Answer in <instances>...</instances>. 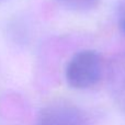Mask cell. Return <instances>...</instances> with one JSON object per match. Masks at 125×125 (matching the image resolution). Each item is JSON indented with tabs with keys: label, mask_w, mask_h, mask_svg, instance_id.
<instances>
[{
	"label": "cell",
	"mask_w": 125,
	"mask_h": 125,
	"mask_svg": "<svg viewBox=\"0 0 125 125\" xmlns=\"http://www.w3.org/2000/svg\"><path fill=\"white\" fill-rule=\"evenodd\" d=\"M102 71L101 57L94 51L86 50L75 54L66 67V80L75 89L94 86Z\"/></svg>",
	"instance_id": "cell-1"
},
{
	"label": "cell",
	"mask_w": 125,
	"mask_h": 125,
	"mask_svg": "<svg viewBox=\"0 0 125 125\" xmlns=\"http://www.w3.org/2000/svg\"><path fill=\"white\" fill-rule=\"evenodd\" d=\"M40 125H78V115L73 109L52 105L42 111Z\"/></svg>",
	"instance_id": "cell-2"
},
{
	"label": "cell",
	"mask_w": 125,
	"mask_h": 125,
	"mask_svg": "<svg viewBox=\"0 0 125 125\" xmlns=\"http://www.w3.org/2000/svg\"><path fill=\"white\" fill-rule=\"evenodd\" d=\"M59 3L65 8L73 11H89L94 9L99 4L100 0H58Z\"/></svg>",
	"instance_id": "cell-3"
},
{
	"label": "cell",
	"mask_w": 125,
	"mask_h": 125,
	"mask_svg": "<svg viewBox=\"0 0 125 125\" xmlns=\"http://www.w3.org/2000/svg\"><path fill=\"white\" fill-rule=\"evenodd\" d=\"M117 21H119V26L122 30V32L125 33V3L122 4L119 9L117 13Z\"/></svg>",
	"instance_id": "cell-4"
},
{
	"label": "cell",
	"mask_w": 125,
	"mask_h": 125,
	"mask_svg": "<svg viewBox=\"0 0 125 125\" xmlns=\"http://www.w3.org/2000/svg\"><path fill=\"white\" fill-rule=\"evenodd\" d=\"M0 1H1V0H0Z\"/></svg>",
	"instance_id": "cell-5"
}]
</instances>
